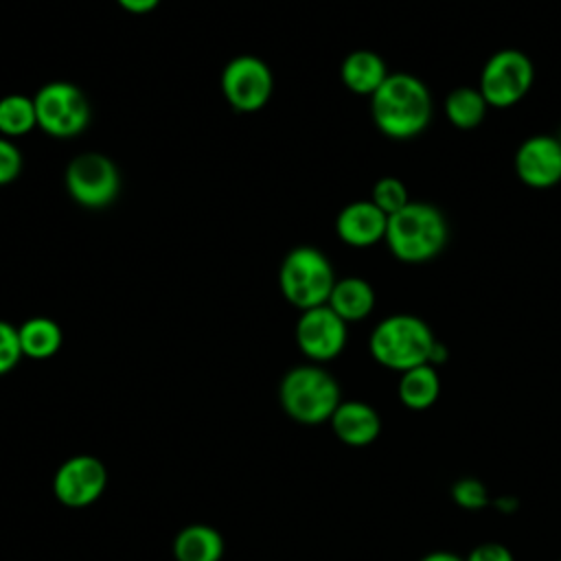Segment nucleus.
I'll use <instances>...</instances> for the list:
<instances>
[{"mask_svg":"<svg viewBox=\"0 0 561 561\" xmlns=\"http://www.w3.org/2000/svg\"><path fill=\"white\" fill-rule=\"evenodd\" d=\"M107 484L105 465L90 454L66 458L53 476V493L68 508H83L94 504Z\"/></svg>","mask_w":561,"mask_h":561,"instance_id":"obj_11","label":"nucleus"},{"mask_svg":"<svg viewBox=\"0 0 561 561\" xmlns=\"http://www.w3.org/2000/svg\"><path fill=\"white\" fill-rule=\"evenodd\" d=\"M37 127L33 96L13 92L0 99V136L20 138Z\"/></svg>","mask_w":561,"mask_h":561,"instance_id":"obj_21","label":"nucleus"},{"mask_svg":"<svg viewBox=\"0 0 561 561\" xmlns=\"http://www.w3.org/2000/svg\"><path fill=\"white\" fill-rule=\"evenodd\" d=\"M451 497L465 511H482L489 506V491L478 478H460L451 486Z\"/></svg>","mask_w":561,"mask_h":561,"instance_id":"obj_23","label":"nucleus"},{"mask_svg":"<svg viewBox=\"0 0 561 561\" xmlns=\"http://www.w3.org/2000/svg\"><path fill=\"white\" fill-rule=\"evenodd\" d=\"M327 305L348 324L368 318L375 309V289L366 278L344 276L337 278Z\"/></svg>","mask_w":561,"mask_h":561,"instance_id":"obj_16","label":"nucleus"},{"mask_svg":"<svg viewBox=\"0 0 561 561\" xmlns=\"http://www.w3.org/2000/svg\"><path fill=\"white\" fill-rule=\"evenodd\" d=\"M557 138H559V140H561V134H559V136H557Z\"/></svg>","mask_w":561,"mask_h":561,"instance_id":"obj_29","label":"nucleus"},{"mask_svg":"<svg viewBox=\"0 0 561 561\" xmlns=\"http://www.w3.org/2000/svg\"><path fill=\"white\" fill-rule=\"evenodd\" d=\"M22 357L24 355L20 346L18 327H13L7 320H0V375L11 373Z\"/></svg>","mask_w":561,"mask_h":561,"instance_id":"obj_24","label":"nucleus"},{"mask_svg":"<svg viewBox=\"0 0 561 561\" xmlns=\"http://www.w3.org/2000/svg\"><path fill=\"white\" fill-rule=\"evenodd\" d=\"M175 561H221L224 537L208 524H188L173 539Z\"/></svg>","mask_w":561,"mask_h":561,"instance_id":"obj_17","label":"nucleus"},{"mask_svg":"<svg viewBox=\"0 0 561 561\" xmlns=\"http://www.w3.org/2000/svg\"><path fill=\"white\" fill-rule=\"evenodd\" d=\"M118 7L131 15H145V13H151L160 0H116Z\"/></svg>","mask_w":561,"mask_h":561,"instance_id":"obj_27","label":"nucleus"},{"mask_svg":"<svg viewBox=\"0 0 561 561\" xmlns=\"http://www.w3.org/2000/svg\"><path fill=\"white\" fill-rule=\"evenodd\" d=\"M294 335L300 353L307 359L313 364H324L344 351L348 324L329 305H320L300 311Z\"/></svg>","mask_w":561,"mask_h":561,"instance_id":"obj_10","label":"nucleus"},{"mask_svg":"<svg viewBox=\"0 0 561 561\" xmlns=\"http://www.w3.org/2000/svg\"><path fill=\"white\" fill-rule=\"evenodd\" d=\"M224 99L237 112H259L267 105L274 92V72L256 55L232 57L219 77Z\"/></svg>","mask_w":561,"mask_h":561,"instance_id":"obj_9","label":"nucleus"},{"mask_svg":"<svg viewBox=\"0 0 561 561\" xmlns=\"http://www.w3.org/2000/svg\"><path fill=\"white\" fill-rule=\"evenodd\" d=\"M535 66L530 57L517 48H502L493 53L482 70L478 90L482 92L489 107H513L533 88Z\"/></svg>","mask_w":561,"mask_h":561,"instance_id":"obj_7","label":"nucleus"},{"mask_svg":"<svg viewBox=\"0 0 561 561\" xmlns=\"http://www.w3.org/2000/svg\"><path fill=\"white\" fill-rule=\"evenodd\" d=\"M559 561H561V559H559Z\"/></svg>","mask_w":561,"mask_h":561,"instance_id":"obj_30","label":"nucleus"},{"mask_svg":"<svg viewBox=\"0 0 561 561\" xmlns=\"http://www.w3.org/2000/svg\"><path fill=\"white\" fill-rule=\"evenodd\" d=\"M388 75L390 72L386 68V61L377 53L366 50V48L348 53L340 66L342 83L351 92L362 94V96H373L377 92V88L386 81Z\"/></svg>","mask_w":561,"mask_h":561,"instance_id":"obj_15","label":"nucleus"},{"mask_svg":"<svg viewBox=\"0 0 561 561\" xmlns=\"http://www.w3.org/2000/svg\"><path fill=\"white\" fill-rule=\"evenodd\" d=\"M22 355L31 359H48L59 353L64 344L61 327L46 316H33L18 327Z\"/></svg>","mask_w":561,"mask_h":561,"instance_id":"obj_19","label":"nucleus"},{"mask_svg":"<svg viewBox=\"0 0 561 561\" xmlns=\"http://www.w3.org/2000/svg\"><path fill=\"white\" fill-rule=\"evenodd\" d=\"M66 191L83 208H107L121 191V173L112 158L99 151H83L75 156L64 173Z\"/></svg>","mask_w":561,"mask_h":561,"instance_id":"obj_8","label":"nucleus"},{"mask_svg":"<svg viewBox=\"0 0 561 561\" xmlns=\"http://www.w3.org/2000/svg\"><path fill=\"white\" fill-rule=\"evenodd\" d=\"M449 237L443 210L430 202H412L388 217L386 245L397 261L425 263L436 259Z\"/></svg>","mask_w":561,"mask_h":561,"instance_id":"obj_2","label":"nucleus"},{"mask_svg":"<svg viewBox=\"0 0 561 561\" xmlns=\"http://www.w3.org/2000/svg\"><path fill=\"white\" fill-rule=\"evenodd\" d=\"M419 561H465V559L454 554V552H447V550H436V552H430V554L421 557Z\"/></svg>","mask_w":561,"mask_h":561,"instance_id":"obj_28","label":"nucleus"},{"mask_svg":"<svg viewBox=\"0 0 561 561\" xmlns=\"http://www.w3.org/2000/svg\"><path fill=\"white\" fill-rule=\"evenodd\" d=\"M333 434L348 447H366L377 440L381 432V419L377 410L366 401H342L331 416Z\"/></svg>","mask_w":561,"mask_h":561,"instance_id":"obj_14","label":"nucleus"},{"mask_svg":"<svg viewBox=\"0 0 561 561\" xmlns=\"http://www.w3.org/2000/svg\"><path fill=\"white\" fill-rule=\"evenodd\" d=\"M22 171V153L11 138L0 136V186L18 180Z\"/></svg>","mask_w":561,"mask_h":561,"instance_id":"obj_25","label":"nucleus"},{"mask_svg":"<svg viewBox=\"0 0 561 561\" xmlns=\"http://www.w3.org/2000/svg\"><path fill=\"white\" fill-rule=\"evenodd\" d=\"M280 408L289 419L302 425H320L331 421L342 403L337 379L320 364H300L289 368L278 386Z\"/></svg>","mask_w":561,"mask_h":561,"instance_id":"obj_4","label":"nucleus"},{"mask_svg":"<svg viewBox=\"0 0 561 561\" xmlns=\"http://www.w3.org/2000/svg\"><path fill=\"white\" fill-rule=\"evenodd\" d=\"M37 127L53 138H75L90 125V103L83 90L70 81L44 83L35 96Z\"/></svg>","mask_w":561,"mask_h":561,"instance_id":"obj_6","label":"nucleus"},{"mask_svg":"<svg viewBox=\"0 0 561 561\" xmlns=\"http://www.w3.org/2000/svg\"><path fill=\"white\" fill-rule=\"evenodd\" d=\"M388 215L370 199L348 202L335 217V234L351 248H370L386 237Z\"/></svg>","mask_w":561,"mask_h":561,"instance_id":"obj_13","label":"nucleus"},{"mask_svg":"<svg viewBox=\"0 0 561 561\" xmlns=\"http://www.w3.org/2000/svg\"><path fill=\"white\" fill-rule=\"evenodd\" d=\"M443 110H445L447 121L454 127H458V129H473V127H478L484 121L489 103L484 101V96H482V92L478 88L460 85V88L451 90L445 96Z\"/></svg>","mask_w":561,"mask_h":561,"instance_id":"obj_20","label":"nucleus"},{"mask_svg":"<svg viewBox=\"0 0 561 561\" xmlns=\"http://www.w3.org/2000/svg\"><path fill=\"white\" fill-rule=\"evenodd\" d=\"M515 173L530 188H552L561 182V140L548 134L526 138L515 151Z\"/></svg>","mask_w":561,"mask_h":561,"instance_id":"obj_12","label":"nucleus"},{"mask_svg":"<svg viewBox=\"0 0 561 561\" xmlns=\"http://www.w3.org/2000/svg\"><path fill=\"white\" fill-rule=\"evenodd\" d=\"M375 127L394 140H408L425 131L432 121V94L410 72H390L370 96Z\"/></svg>","mask_w":561,"mask_h":561,"instance_id":"obj_1","label":"nucleus"},{"mask_svg":"<svg viewBox=\"0 0 561 561\" xmlns=\"http://www.w3.org/2000/svg\"><path fill=\"white\" fill-rule=\"evenodd\" d=\"M370 202H373L381 213H386V215L390 217V215L399 213L403 206L410 204V195H408L405 184H403L399 178L386 175V178H379V180L373 184Z\"/></svg>","mask_w":561,"mask_h":561,"instance_id":"obj_22","label":"nucleus"},{"mask_svg":"<svg viewBox=\"0 0 561 561\" xmlns=\"http://www.w3.org/2000/svg\"><path fill=\"white\" fill-rule=\"evenodd\" d=\"M335 280L331 261L313 245L291 248L278 267V289L300 311L327 305Z\"/></svg>","mask_w":561,"mask_h":561,"instance_id":"obj_5","label":"nucleus"},{"mask_svg":"<svg viewBox=\"0 0 561 561\" xmlns=\"http://www.w3.org/2000/svg\"><path fill=\"white\" fill-rule=\"evenodd\" d=\"M465 561H515V559H513V552L504 543L482 541L465 557Z\"/></svg>","mask_w":561,"mask_h":561,"instance_id":"obj_26","label":"nucleus"},{"mask_svg":"<svg viewBox=\"0 0 561 561\" xmlns=\"http://www.w3.org/2000/svg\"><path fill=\"white\" fill-rule=\"evenodd\" d=\"M399 401L410 410H427L438 401L440 394V377L434 364L414 366L399 377L397 386Z\"/></svg>","mask_w":561,"mask_h":561,"instance_id":"obj_18","label":"nucleus"},{"mask_svg":"<svg viewBox=\"0 0 561 561\" xmlns=\"http://www.w3.org/2000/svg\"><path fill=\"white\" fill-rule=\"evenodd\" d=\"M436 337L425 320L412 313H392L375 324L368 337V351L383 368L405 373L430 364Z\"/></svg>","mask_w":561,"mask_h":561,"instance_id":"obj_3","label":"nucleus"}]
</instances>
